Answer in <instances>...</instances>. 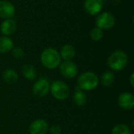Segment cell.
I'll list each match as a JSON object with an SVG mask.
<instances>
[{
	"label": "cell",
	"instance_id": "1",
	"mask_svg": "<svg viewBox=\"0 0 134 134\" xmlns=\"http://www.w3.org/2000/svg\"><path fill=\"white\" fill-rule=\"evenodd\" d=\"M41 62L48 69L57 68L61 62V57L58 51L53 48L45 49L41 54Z\"/></svg>",
	"mask_w": 134,
	"mask_h": 134
},
{
	"label": "cell",
	"instance_id": "2",
	"mask_svg": "<svg viewBox=\"0 0 134 134\" xmlns=\"http://www.w3.org/2000/svg\"><path fill=\"white\" fill-rule=\"evenodd\" d=\"M128 64V56L122 50H116L113 52L108 59V67L115 71H121L126 68Z\"/></svg>",
	"mask_w": 134,
	"mask_h": 134
},
{
	"label": "cell",
	"instance_id": "3",
	"mask_svg": "<svg viewBox=\"0 0 134 134\" xmlns=\"http://www.w3.org/2000/svg\"><path fill=\"white\" fill-rule=\"evenodd\" d=\"M99 84L98 76L91 71L82 73L78 79V87L82 90L90 91L96 89Z\"/></svg>",
	"mask_w": 134,
	"mask_h": 134
},
{
	"label": "cell",
	"instance_id": "4",
	"mask_svg": "<svg viewBox=\"0 0 134 134\" xmlns=\"http://www.w3.org/2000/svg\"><path fill=\"white\" fill-rule=\"evenodd\" d=\"M52 95L59 100H66L70 94V90L68 86L62 81H55L50 86Z\"/></svg>",
	"mask_w": 134,
	"mask_h": 134
},
{
	"label": "cell",
	"instance_id": "5",
	"mask_svg": "<svg viewBox=\"0 0 134 134\" xmlns=\"http://www.w3.org/2000/svg\"><path fill=\"white\" fill-rule=\"evenodd\" d=\"M115 24V16L108 12H104L99 14L96 19V25L101 30H108Z\"/></svg>",
	"mask_w": 134,
	"mask_h": 134
},
{
	"label": "cell",
	"instance_id": "6",
	"mask_svg": "<svg viewBox=\"0 0 134 134\" xmlns=\"http://www.w3.org/2000/svg\"><path fill=\"white\" fill-rule=\"evenodd\" d=\"M50 90V84L48 80L41 79L38 80L32 86V93L36 97H44Z\"/></svg>",
	"mask_w": 134,
	"mask_h": 134
},
{
	"label": "cell",
	"instance_id": "7",
	"mask_svg": "<svg viewBox=\"0 0 134 134\" xmlns=\"http://www.w3.org/2000/svg\"><path fill=\"white\" fill-rule=\"evenodd\" d=\"M60 71L61 75L67 79H73L77 75L78 68L75 63L69 61H64L60 65Z\"/></svg>",
	"mask_w": 134,
	"mask_h": 134
},
{
	"label": "cell",
	"instance_id": "8",
	"mask_svg": "<svg viewBox=\"0 0 134 134\" xmlns=\"http://www.w3.org/2000/svg\"><path fill=\"white\" fill-rule=\"evenodd\" d=\"M49 130L48 122L44 119H37L29 126L30 134H46Z\"/></svg>",
	"mask_w": 134,
	"mask_h": 134
},
{
	"label": "cell",
	"instance_id": "9",
	"mask_svg": "<svg viewBox=\"0 0 134 134\" xmlns=\"http://www.w3.org/2000/svg\"><path fill=\"white\" fill-rule=\"evenodd\" d=\"M119 107L123 110H131L134 107V96L131 93H122L118 99Z\"/></svg>",
	"mask_w": 134,
	"mask_h": 134
},
{
	"label": "cell",
	"instance_id": "10",
	"mask_svg": "<svg viewBox=\"0 0 134 134\" xmlns=\"http://www.w3.org/2000/svg\"><path fill=\"white\" fill-rule=\"evenodd\" d=\"M84 8L87 13L95 16L101 11L103 8V0H86Z\"/></svg>",
	"mask_w": 134,
	"mask_h": 134
},
{
	"label": "cell",
	"instance_id": "11",
	"mask_svg": "<svg viewBox=\"0 0 134 134\" xmlns=\"http://www.w3.org/2000/svg\"><path fill=\"white\" fill-rule=\"evenodd\" d=\"M15 14V7L9 1H0V17L3 19H10Z\"/></svg>",
	"mask_w": 134,
	"mask_h": 134
},
{
	"label": "cell",
	"instance_id": "12",
	"mask_svg": "<svg viewBox=\"0 0 134 134\" xmlns=\"http://www.w3.org/2000/svg\"><path fill=\"white\" fill-rule=\"evenodd\" d=\"M16 29V21L13 19H5L0 26L1 32L5 35H13Z\"/></svg>",
	"mask_w": 134,
	"mask_h": 134
},
{
	"label": "cell",
	"instance_id": "13",
	"mask_svg": "<svg viewBox=\"0 0 134 134\" xmlns=\"http://www.w3.org/2000/svg\"><path fill=\"white\" fill-rule=\"evenodd\" d=\"M60 55L61 59H64L65 61L71 60L75 56V49L73 46L70 44L64 45L61 48Z\"/></svg>",
	"mask_w": 134,
	"mask_h": 134
},
{
	"label": "cell",
	"instance_id": "14",
	"mask_svg": "<svg viewBox=\"0 0 134 134\" xmlns=\"http://www.w3.org/2000/svg\"><path fill=\"white\" fill-rule=\"evenodd\" d=\"M73 100H74V103L77 106H79V107L85 106L86 104V102H87V97H86V93L83 92V90L79 89L78 86H77L76 90L74 93Z\"/></svg>",
	"mask_w": 134,
	"mask_h": 134
},
{
	"label": "cell",
	"instance_id": "15",
	"mask_svg": "<svg viewBox=\"0 0 134 134\" xmlns=\"http://www.w3.org/2000/svg\"><path fill=\"white\" fill-rule=\"evenodd\" d=\"M13 48V40L7 37L3 36L0 37V53H5L10 51Z\"/></svg>",
	"mask_w": 134,
	"mask_h": 134
},
{
	"label": "cell",
	"instance_id": "16",
	"mask_svg": "<svg viewBox=\"0 0 134 134\" xmlns=\"http://www.w3.org/2000/svg\"><path fill=\"white\" fill-rule=\"evenodd\" d=\"M3 79L7 84H15L18 80L17 73L13 69H6L3 73Z\"/></svg>",
	"mask_w": 134,
	"mask_h": 134
},
{
	"label": "cell",
	"instance_id": "17",
	"mask_svg": "<svg viewBox=\"0 0 134 134\" xmlns=\"http://www.w3.org/2000/svg\"><path fill=\"white\" fill-rule=\"evenodd\" d=\"M24 78L27 80H34L36 78L37 71L34 66L31 64H25L22 69Z\"/></svg>",
	"mask_w": 134,
	"mask_h": 134
},
{
	"label": "cell",
	"instance_id": "18",
	"mask_svg": "<svg viewBox=\"0 0 134 134\" xmlns=\"http://www.w3.org/2000/svg\"><path fill=\"white\" fill-rule=\"evenodd\" d=\"M114 81H115V75L111 71H105L100 78L101 84L106 87L111 86L114 83Z\"/></svg>",
	"mask_w": 134,
	"mask_h": 134
},
{
	"label": "cell",
	"instance_id": "19",
	"mask_svg": "<svg viewBox=\"0 0 134 134\" xmlns=\"http://www.w3.org/2000/svg\"><path fill=\"white\" fill-rule=\"evenodd\" d=\"M111 134H131V131L126 125L119 124L113 128Z\"/></svg>",
	"mask_w": 134,
	"mask_h": 134
},
{
	"label": "cell",
	"instance_id": "20",
	"mask_svg": "<svg viewBox=\"0 0 134 134\" xmlns=\"http://www.w3.org/2000/svg\"><path fill=\"white\" fill-rule=\"evenodd\" d=\"M103 36H104V32H103V30H101L100 28L99 27H95L93 28L91 32H90V37L93 40V41H96V42H98L100 40H101L103 38Z\"/></svg>",
	"mask_w": 134,
	"mask_h": 134
},
{
	"label": "cell",
	"instance_id": "21",
	"mask_svg": "<svg viewBox=\"0 0 134 134\" xmlns=\"http://www.w3.org/2000/svg\"><path fill=\"white\" fill-rule=\"evenodd\" d=\"M13 55L16 59H22L24 57V50L20 47H15L12 49Z\"/></svg>",
	"mask_w": 134,
	"mask_h": 134
},
{
	"label": "cell",
	"instance_id": "22",
	"mask_svg": "<svg viewBox=\"0 0 134 134\" xmlns=\"http://www.w3.org/2000/svg\"><path fill=\"white\" fill-rule=\"evenodd\" d=\"M50 134H61V128L58 125H53L49 128Z\"/></svg>",
	"mask_w": 134,
	"mask_h": 134
},
{
	"label": "cell",
	"instance_id": "23",
	"mask_svg": "<svg viewBox=\"0 0 134 134\" xmlns=\"http://www.w3.org/2000/svg\"><path fill=\"white\" fill-rule=\"evenodd\" d=\"M133 79H134V73H132V74H131V76H130V84H131V86H132V87H134Z\"/></svg>",
	"mask_w": 134,
	"mask_h": 134
}]
</instances>
